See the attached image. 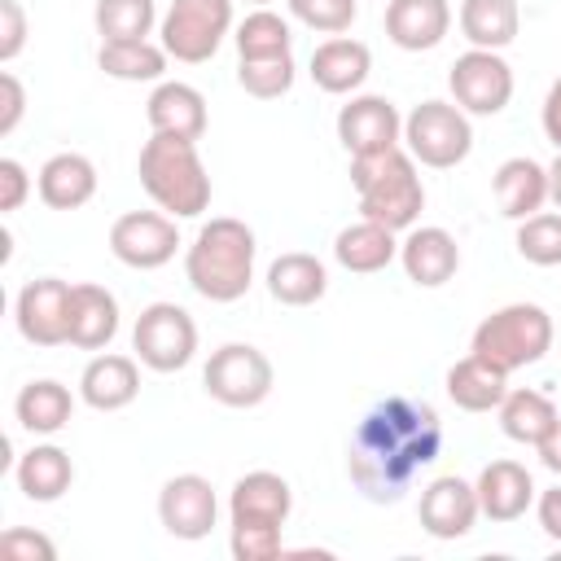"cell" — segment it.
<instances>
[{"instance_id": "cell-1", "label": "cell", "mask_w": 561, "mask_h": 561, "mask_svg": "<svg viewBox=\"0 0 561 561\" xmlns=\"http://www.w3.org/2000/svg\"><path fill=\"white\" fill-rule=\"evenodd\" d=\"M438 451H443L438 412L421 399L390 394L359 416L346 447V469L351 482L373 504H394L416 482V473L438 460Z\"/></svg>"}, {"instance_id": "cell-2", "label": "cell", "mask_w": 561, "mask_h": 561, "mask_svg": "<svg viewBox=\"0 0 561 561\" xmlns=\"http://www.w3.org/2000/svg\"><path fill=\"white\" fill-rule=\"evenodd\" d=\"M254 232L241 219L219 215L197 228L184 254V276L206 302H237L254 285Z\"/></svg>"}, {"instance_id": "cell-3", "label": "cell", "mask_w": 561, "mask_h": 561, "mask_svg": "<svg viewBox=\"0 0 561 561\" xmlns=\"http://www.w3.org/2000/svg\"><path fill=\"white\" fill-rule=\"evenodd\" d=\"M351 184L359 193V219L386 224L390 232H403L416 224L425 206V188L416 175V158L394 145L381 153H359L351 158Z\"/></svg>"}, {"instance_id": "cell-4", "label": "cell", "mask_w": 561, "mask_h": 561, "mask_svg": "<svg viewBox=\"0 0 561 561\" xmlns=\"http://www.w3.org/2000/svg\"><path fill=\"white\" fill-rule=\"evenodd\" d=\"M140 184L145 193L158 202V210H167L171 219H197L210 206V175L202 167L197 140L184 136H162L153 131L140 149Z\"/></svg>"}, {"instance_id": "cell-5", "label": "cell", "mask_w": 561, "mask_h": 561, "mask_svg": "<svg viewBox=\"0 0 561 561\" xmlns=\"http://www.w3.org/2000/svg\"><path fill=\"white\" fill-rule=\"evenodd\" d=\"M548 346H552V316L539 302H508L473 329L469 351L504 373H517L526 364H539Z\"/></svg>"}, {"instance_id": "cell-6", "label": "cell", "mask_w": 561, "mask_h": 561, "mask_svg": "<svg viewBox=\"0 0 561 561\" xmlns=\"http://www.w3.org/2000/svg\"><path fill=\"white\" fill-rule=\"evenodd\" d=\"M403 145L421 167L447 171L456 162L469 158L473 149V127L469 114L451 101H421L408 118H403Z\"/></svg>"}, {"instance_id": "cell-7", "label": "cell", "mask_w": 561, "mask_h": 561, "mask_svg": "<svg viewBox=\"0 0 561 561\" xmlns=\"http://www.w3.org/2000/svg\"><path fill=\"white\" fill-rule=\"evenodd\" d=\"M228 31H232V0H171L158 26L162 48L184 66L210 61Z\"/></svg>"}, {"instance_id": "cell-8", "label": "cell", "mask_w": 561, "mask_h": 561, "mask_svg": "<svg viewBox=\"0 0 561 561\" xmlns=\"http://www.w3.org/2000/svg\"><path fill=\"white\" fill-rule=\"evenodd\" d=\"M272 381H276L272 359H267L259 346H250V342H228V346H219V351L206 359V368H202L206 394H210L215 403H224V408H259V403L272 394Z\"/></svg>"}, {"instance_id": "cell-9", "label": "cell", "mask_w": 561, "mask_h": 561, "mask_svg": "<svg viewBox=\"0 0 561 561\" xmlns=\"http://www.w3.org/2000/svg\"><path fill=\"white\" fill-rule=\"evenodd\" d=\"M131 351L153 373H180L197 355V324L180 302H149L136 316Z\"/></svg>"}, {"instance_id": "cell-10", "label": "cell", "mask_w": 561, "mask_h": 561, "mask_svg": "<svg viewBox=\"0 0 561 561\" xmlns=\"http://www.w3.org/2000/svg\"><path fill=\"white\" fill-rule=\"evenodd\" d=\"M447 88H451V96L465 114L491 118L513 101V66L491 48H469L451 61Z\"/></svg>"}, {"instance_id": "cell-11", "label": "cell", "mask_w": 561, "mask_h": 561, "mask_svg": "<svg viewBox=\"0 0 561 561\" xmlns=\"http://www.w3.org/2000/svg\"><path fill=\"white\" fill-rule=\"evenodd\" d=\"M175 245H180L175 219L171 215H158V210H127L110 228L114 259L127 263V267H136V272H153V267L171 263L175 259Z\"/></svg>"}, {"instance_id": "cell-12", "label": "cell", "mask_w": 561, "mask_h": 561, "mask_svg": "<svg viewBox=\"0 0 561 561\" xmlns=\"http://www.w3.org/2000/svg\"><path fill=\"white\" fill-rule=\"evenodd\" d=\"M70 294H75V285H66L57 276H39V280L22 285V294L13 302L18 333L31 346H61V342H70Z\"/></svg>"}, {"instance_id": "cell-13", "label": "cell", "mask_w": 561, "mask_h": 561, "mask_svg": "<svg viewBox=\"0 0 561 561\" xmlns=\"http://www.w3.org/2000/svg\"><path fill=\"white\" fill-rule=\"evenodd\" d=\"M219 517V495L202 473H175L158 491V522L175 539H206Z\"/></svg>"}, {"instance_id": "cell-14", "label": "cell", "mask_w": 561, "mask_h": 561, "mask_svg": "<svg viewBox=\"0 0 561 561\" xmlns=\"http://www.w3.org/2000/svg\"><path fill=\"white\" fill-rule=\"evenodd\" d=\"M337 140L351 158L381 153V149H394L403 140V118H399L394 101L364 92V96H351L337 110Z\"/></svg>"}, {"instance_id": "cell-15", "label": "cell", "mask_w": 561, "mask_h": 561, "mask_svg": "<svg viewBox=\"0 0 561 561\" xmlns=\"http://www.w3.org/2000/svg\"><path fill=\"white\" fill-rule=\"evenodd\" d=\"M416 513H421L425 535H434V539H465L473 530V522L482 517L478 486L465 482V478H456V473H443V478H434L421 491Z\"/></svg>"}, {"instance_id": "cell-16", "label": "cell", "mask_w": 561, "mask_h": 561, "mask_svg": "<svg viewBox=\"0 0 561 561\" xmlns=\"http://www.w3.org/2000/svg\"><path fill=\"white\" fill-rule=\"evenodd\" d=\"M399 263H403V272H408L412 285L438 289V285H447V280L456 276V267H460V245H456V237H451L447 228H438V224L412 228V232L399 241Z\"/></svg>"}, {"instance_id": "cell-17", "label": "cell", "mask_w": 561, "mask_h": 561, "mask_svg": "<svg viewBox=\"0 0 561 561\" xmlns=\"http://www.w3.org/2000/svg\"><path fill=\"white\" fill-rule=\"evenodd\" d=\"M451 31V4L447 0H390L386 4V35L403 53L438 48Z\"/></svg>"}, {"instance_id": "cell-18", "label": "cell", "mask_w": 561, "mask_h": 561, "mask_svg": "<svg viewBox=\"0 0 561 561\" xmlns=\"http://www.w3.org/2000/svg\"><path fill=\"white\" fill-rule=\"evenodd\" d=\"M294 508V491L280 473L272 469H254L245 478H237L232 495H228V517L232 522H254V526H285Z\"/></svg>"}, {"instance_id": "cell-19", "label": "cell", "mask_w": 561, "mask_h": 561, "mask_svg": "<svg viewBox=\"0 0 561 561\" xmlns=\"http://www.w3.org/2000/svg\"><path fill=\"white\" fill-rule=\"evenodd\" d=\"M140 394V368L131 355H92L88 368L79 373V399L96 412H118Z\"/></svg>"}, {"instance_id": "cell-20", "label": "cell", "mask_w": 561, "mask_h": 561, "mask_svg": "<svg viewBox=\"0 0 561 561\" xmlns=\"http://www.w3.org/2000/svg\"><path fill=\"white\" fill-rule=\"evenodd\" d=\"M145 114H149V127L162 131V136L202 140V131H206V96L193 83H180V79H162L149 92Z\"/></svg>"}, {"instance_id": "cell-21", "label": "cell", "mask_w": 561, "mask_h": 561, "mask_svg": "<svg viewBox=\"0 0 561 561\" xmlns=\"http://www.w3.org/2000/svg\"><path fill=\"white\" fill-rule=\"evenodd\" d=\"M473 486H478V508L491 522H517L535 500V478L517 460H491Z\"/></svg>"}, {"instance_id": "cell-22", "label": "cell", "mask_w": 561, "mask_h": 561, "mask_svg": "<svg viewBox=\"0 0 561 561\" xmlns=\"http://www.w3.org/2000/svg\"><path fill=\"white\" fill-rule=\"evenodd\" d=\"M373 70V53L368 44L351 39V35H333L324 44H316L311 53V79L320 92H333V96H346L355 92Z\"/></svg>"}, {"instance_id": "cell-23", "label": "cell", "mask_w": 561, "mask_h": 561, "mask_svg": "<svg viewBox=\"0 0 561 561\" xmlns=\"http://www.w3.org/2000/svg\"><path fill=\"white\" fill-rule=\"evenodd\" d=\"M35 188H39V202H44V206H53V210H79V206H88L92 193H96V167H92V158H83V153H75V149L53 153V158L39 167Z\"/></svg>"}, {"instance_id": "cell-24", "label": "cell", "mask_w": 561, "mask_h": 561, "mask_svg": "<svg viewBox=\"0 0 561 561\" xmlns=\"http://www.w3.org/2000/svg\"><path fill=\"white\" fill-rule=\"evenodd\" d=\"M118 333V298L105 285H75L70 294V346L79 351H101Z\"/></svg>"}, {"instance_id": "cell-25", "label": "cell", "mask_w": 561, "mask_h": 561, "mask_svg": "<svg viewBox=\"0 0 561 561\" xmlns=\"http://www.w3.org/2000/svg\"><path fill=\"white\" fill-rule=\"evenodd\" d=\"M13 478H18V491L35 504H53L70 491L75 482V460L70 451H61L57 443H35L26 456H18L13 465Z\"/></svg>"}, {"instance_id": "cell-26", "label": "cell", "mask_w": 561, "mask_h": 561, "mask_svg": "<svg viewBox=\"0 0 561 561\" xmlns=\"http://www.w3.org/2000/svg\"><path fill=\"white\" fill-rule=\"evenodd\" d=\"M495 202H500V215L508 219H530L535 210H543L548 202V167H539L535 158H508L495 167Z\"/></svg>"}, {"instance_id": "cell-27", "label": "cell", "mask_w": 561, "mask_h": 561, "mask_svg": "<svg viewBox=\"0 0 561 561\" xmlns=\"http://www.w3.org/2000/svg\"><path fill=\"white\" fill-rule=\"evenodd\" d=\"M504 394H508V373L473 351L447 368V399L465 412H491L504 403Z\"/></svg>"}, {"instance_id": "cell-28", "label": "cell", "mask_w": 561, "mask_h": 561, "mask_svg": "<svg viewBox=\"0 0 561 561\" xmlns=\"http://www.w3.org/2000/svg\"><path fill=\"white\" fill-rule=\"evenodd\" d=\"M324 289H329V272L316 254L289 250V254L272 259V267H267V294L285 307H311L324 298Z\"/></svg>"}, {"instance_id": "cell-29", "label": "cell", "mask_w": 561, "mask_h": 561, "mask_svg": "<svg viewBox=\"0 0 561 561\" xmlns=\"http://www.w3.org/2000/svg\"><path fill=\"white\" fill-rule=\"evenodd\" d=\"M333 259L346 272L368 276V272H381V267H390L399 259V241H394V232L386 224L359 219V224H351V228H342L333 237Z\"/></svg>"}, {"instance_id": "cell-30", "label": "cell", "mask_w": 561, "mask_h": 561, "mask_svg": "<svg viewBox=\"0 0 561 561\" xmlns=\"http://www.w3.org/2000/svg\"><path fill=\"white\" fill-rule=\"evenodd\" d=\"M13 416H18V425L31 430V434H57V430H66L70 416H75V394H70L61 381H53V377L26 381V386L18 390V399H13Z\"/></svg>"}, {"instance_id": "cell-31", "label": "cell", "mask_w": 561, "mask_h": 561, "mask_svg": "<svg viewBox=\"0 0 561 561\" xmlns=\"http://www.w3.org/2000/svg\"><path fill=\"white\" fill-rule=\"evenodd\" d=\"M460 31L473 48H508L522 31L517 0H460Z\"/></svg>"}, {"instance_id": "cell-32", "label": "cell", "mask_w": 561, "mask_h": 561, "mask_svg": "<svg viewBox=\"0 0 561 561\" xmlns=\"http://www.w3.org/2000/svg\"><path fill=\"white\" fill-rule=\"evenodd\" d=\"M500 412V430L513 438V443H526V447H539L548 438V430L561 421L557 403L543 394V390H508L504 403L495 408Z\"/></svg>"}, {"instance_id": "cell-33", "label": "cell", "mask_w": 561, "mask_h": 561, "mask_svg": "<svg viewBox=\"0 0 561 561\" xmlns=\"http://www.w3.org/2000/svg\"><path fill=\"white\" fill-rule=\"evenodd\" d=\"M167 48L162 44H149V39H127V44H101L96 53V66L110 75V79H123V83H158L162 70H167Z\"/></svg>"}, {"instance_id": "cell-34", "label": "cell", "mask_w": 561, "mask_h": 561, "mask_svg": "<svg viewBox=\"0 0 561 561\" xmlns=\"http://www.w3.org/2000/svg\"><path fill=\"white\" fill-rule=\"evenodd\" d=\"M92 22H96L101 44L149 39V31H153V22H158V4H153V0H96Z\"/></svg>"}, {"instance_id": "cell-35", "label": "cell", "mask_w": 561, "mask_h": 561, "mask_svg": "<svg viewBox=\"0 0 561 561\" xmlns=\"http://www.w3.org/2000/svg\"><path fill=\"white\" fill-rule=\"evenodd\" d=\"M232 39H237V53H241V57H280V53H289V44H294L289 22H285L280 13H272V9L245 13V22L237 26Z\"/></svg>"}, {"instance_id": "cell-36", "label": "cell", "mask_w": 561, "mask_h": 561, "mask_svg": "<svg viewBox=\"0 0 561 561\" xmlns=\"http://www.w3.org/2000/svg\"><path fill=\"white\" fill-rule=\"evenodd\" d=\"M517 254L535 267H557L561 263V210H535L530 219L517 224Z\"/></svg>"}, {"instance_id": "cell-37", "label": "cell", "mask_w": 561, "mask_h": 561, "mask_svg": "<svg viewBox=\"0 0 561 561\" xmlns=\"http://www.w3.org/2000/svg\"><path fill=\"white\" fill-rule=\"evenodd\" d=\"M237 83L259 101H276L294 88V57L289 53H280V57H241Z\"/></svg>"}, {"instance_id": "cell-38", "label": "cell", "mask_w": 561, "mask_h": 561, "mask_svg": "<svg viewBox=\"0 0 561 561\" xmlns=\"http://www.w3.org/2000/svg\"><path fill=\"white\" fill-rule=\"evenodd\" d=\"M289 13H294L302 26H311V31L342 35V31H351L359 4H355V0H289Z\"/></svg>"}, {"instance_id": "cell-39", "label": "cell", "mask_w": 561, "mask_h": 561, "mask_svg": "<svg viewBox=\"0 0 561 561\" xmlns=\"http://www.w3.org/2000/svg\"><path fill=\"white\" fill-rule=\"evenodd\" d=\"M280 530H285V526H254V522H232V535H228V543H232V557H237V561H272V557H280V552H285V543H280Z\"/></svg>"}, {"instance_id": "cell-40", "label": "cell", "mask_w": 561, "mask_h": 561, "mask_svg": "<svg viewBox=\"0 0 561 561\" xmlns=\"http://www.w3.org/2000/svg\"><path fill=\"white\" fill-rule=\"evenodd\" d=\"M0 552L13 557V561H53V557H57V548H53L48 535H39V530H22V526H13V530L0 535Z\"/></svg>"}, {"instance_id": "cell-41", "label": "cell", "mask_w": 561, "mask_h": 561, "mask_svg": "<svg viewBox=\"0 0 561 561\" xmlns=\"http://www.w3.org/2000/svg\"><path fill=\"white\" fill-rule=\"evenodd\" d=\"M26 44V13L18 0H0V61H13Z\"/></svg>"}, {"instance_id": "cell-42", "label": "cell", "mask_w": 561, "mask_h": 561, "mask_svg": "<svg viewBox=\"0 0 561 561\" xmlns=\"http://www.w3.org/2000/svg\"><path fill=\"white\" fill-rule=\"evenodd\" d=\"M26 193H31L26 167H22L18 158H0V210L13 215V210L26 202Z\"/></svg>"}, {"instance_id": "cell-43", "label": "cell", "mask_w": 561, "mask_h": 561, "mask_svg": "<svg viewBox=\"0 0 561 561\" xmlns=\"http://www.w3.org/2000/svg\"><path fill=\"white\" fill-rule=\"evenodd\" d=\"M0 96H4V110H0V136H9V131L18 127V118H22V110H26V92H22V83H18L13 70L0 75Z\"/></svg>"}, {"instance_id": "cell-44", "label": "cell", "mask_w": 561, "mask_h": 561, "mask_svg": "<svg viewBox=\"0 0 561 561\" xmlns=\"http://www.w3.org/2000/svg\"><path fill=\"white\" fill-rule=\"evenodd\" d=\"M535 517H539L543 535L561 543V486H548V491H539V500H535Z\"/></svg>"}, {"instance_id": "cell-45", "label": "cell", "mask_w": 561, "mask_h": 561, "mask_svg": "<svg viewBox=\"0 0 561 561\" xmlns=\"http://www.w3.org/2000/svg\"><path fill=\"white\" fill-rule=\"evenodd\" d=\"M539 123H543V136L561 149V75L552 79L548 96H543V110H539Z\"/></svg>"}, {"instance_id": "cell-46", "label": "cell", "mask_w": 561, "mask_h": 561, "mask_svg": "<svg viewBox=\"0 0 561 561\" xmlns=\"http://www.w3.org/2000/svg\"><path fill=\"white\" fill-rule=\"evenodd\" d=\"M535 451H539V460H543V469H552V473L561 478V421H557V425L548 430V438H543V443H539Z\"/></svg>"}, {"instance_id": "cell-47", "label": "cell", "mask_w": 561, "mask_h": 561, "mask_svg": "<svg viewBox=\"0 0 561 561\" xmlns=\"http://www.w3.org/2000/svg\"><path fill=\"white\" fill-rule=\"evenodd\" d=\"M548 202L561 210V149H557V158H552V167H548Z\"/></svg>"}, {"instance_id": "cell-48", "label": "cell", "mask_w": 561, "mask_h": 561, "mask_svg": "<svg viewBox=\"0 0 561 561\" xmlns=\"http://www.w3.org/2000/svg\"><path fill=\"white\" fill-rule=\"evenodd\" d=\"M250 4H267V0H250Z\"/></svg>"}]
</instances>
